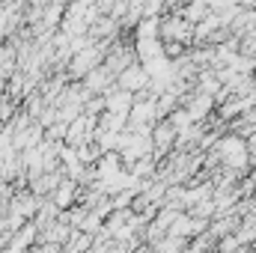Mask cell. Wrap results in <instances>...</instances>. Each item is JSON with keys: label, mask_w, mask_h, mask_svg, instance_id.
Instances as JSON below:
<instances>
[{"label": "cell", "mask_w": 256, "mask_h": 253, "mask_svg": "<svg viewBox=\"0 0 256 253\" xmlns=\"http://www.w3.org/2000/svg\"><path fill=\"white\" fill-rule=\"evenodd\" d=\"M116 86L126 90V92H140V90L146 86V72H143L140 66H131V68H126V72L116 78Z\"/></svg>", "instance_id": "1"}, {"label": "cell", "mask_w": 256, "mask_h": 253, "mask_svg": "<svg viewBox=\"0 0 256 253\" xmlns=\"http://www.w3.org/2000/svg\"><path fill=\"white\" fill-rule=\"evenodd\" d=\"M92 248H96V236H86V232L74 230L72 238L63 244V253H90Z\"/></svg>", "instance_id": "2"}, {"label": "cell", "mask_w": 256, "mask_h": 253, "mask_svg": "<svg viewBox=\"0 0 256 253\" xmlns=\"http://www.w3.org/2000/svg\"><path fill=\"white\" fill-rule=\"evenodd\" d=\"M74 196H78V182H72V179H63V185L54 190V202H57L60 212L74 202Z\"/></svg>", "instance_id": "3"}, {"label": "cell", "mask_w": 256, "mask_h": 253, "mask_svg": "<svg viewBox=\"0 0 256 253\" xmlns=\"http://www.w3.org/2000/svg\"><path fill=\"white\" fill-rule=\"evenodd\" d=\"M155 140H158V146H167V140H170V126L155 128Z\"/></svg>", "instance_id": "4"}, {"label": "cell", "mask_w": 256, "mask_h": 253, "mask_svg": "<svg viewBox=\"0 0 256 253\" xmlns=\"http://www.w3.org/2000/svg\"><path fill=\"white\" fill-rule=\"evenodd\" d=\"M152 167H149V161H137V167H134V176H146Z\"/></svg>", "instance_id": "5"}]
</instances>
